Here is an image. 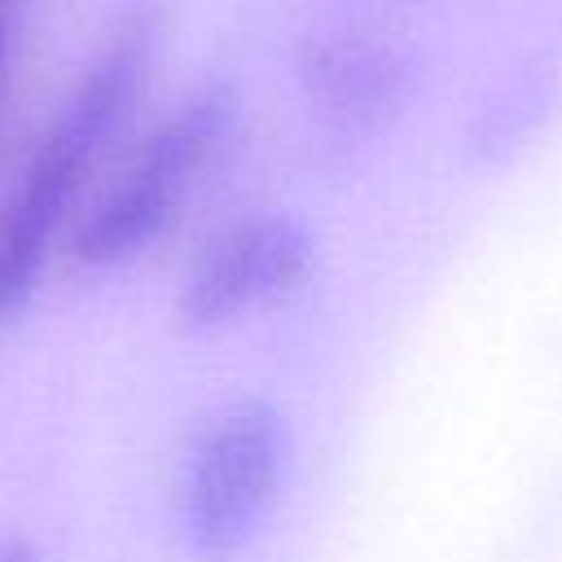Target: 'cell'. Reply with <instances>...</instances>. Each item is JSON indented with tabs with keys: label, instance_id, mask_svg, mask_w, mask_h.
<instances>
[{
	"label": "cell",
	"instance_id": "6da1fadb",
	"mask_svg": "<svg viewBox=\"0 0 562 562\" xmlns=\"http://www.w3.org/2000/svg\"><path fill=\"white\" fill-rule=\"evenodd\" d=\"M149 26L127 22L83 70L44 136L35 140L22 180L0 211V321L26 312L40 290L48 250L83 193L97 158L123 132L149 79Z\"/></svg>",
	"mask_w": 562,
	"mask_h": 562
},
{
	"label": "cell",
	"instance_id": "7a4b0ae2",
	"mask_svg": "<svg viewBox=\"0 0 562 562\" xmlns=\"http://www.w3.org/2000/svg\"><path fill=\"white\" fill-rule=\"evenodd\" d=\"M237 123V92L228 83H202L171 105L136 145L114 184L83 211L70 237V255L83 268H119L149 250L180 215L189 189L211 167Z\"/></svg>",
	"mask_w": 562,
	"mask_h": 562
},
{
	"label": "cell",
	"instance_id": "3957f363",
	"mask_svg": "<svg viewBox=\"0 0 562 562\" xmlns=\"http://www.w3.org/2000/svg\"><path fill=\"white\" fill-rule=\"evenodd\" d=\"M285 479V422L268 400L224 408L193 443L180 474V531L206 558H233L255 540Z\"/></svg>",
	"mask_w": 562,
	"mask_h": 562
},
{
	"label": "cell",
	"instance_id": "277c9868",
	"mask_svg": "<svg viewBox=\"0 0 562 562\" xmlns=\"http://www.w3.org/2000/svg\"><path fill=\"white\" fill-rule=\"evenodd\" d=\"M316 263V237L299 215L268 211L220 233L189 268L176 316L184 329H220L281 294H290Z\"/></svg>",
	"mask_w": 562,
	"mask_h": 562
},
{
	"label": "cell",
	"instance_id": "5b68a950",
	"mask_svg": "<svg viewBox=\"0 0 562 562\" xmlns=\"http://www.w3.org/2000/svg\"><path fill=\"white\" fill-rule=\"evenodd\" d=\"M312 110L338 132H378L408 97V57L369 31H321L299 53Z\"/></svg>",
	"mask_w": 562,
	"mask_h": 562
},
{
	"label": "cell",
	"instance_id": "8992f818",
	"mask_svg": "<svg viewBox=\"0 0 562 562\" xmlns=\"http://www.w3.org/2000/svg\"><path fill=\"white\" fill-rule=\"evenodd\" d=\"M0 562H48V553L31 536H4L0 540Z\"/></svg>",
	"mask_w": 562,
	"mask_h": 562
},
{
	"label": "cell",
	"instance_id": "52a82bcc",
	"mask_svg": "<svg viewBox=\"0 0 562 562\" xmlns=\"http://www.w3.org/2000/svg\"><path fill=\"white\" fill-rule=\"evenodd\" d=\"M13 9H18V0H0V88H4V70H9V44H13Z\"/></svg>",
	"mask_w": 562,
	"mask_h": 562
}]
</instances>
